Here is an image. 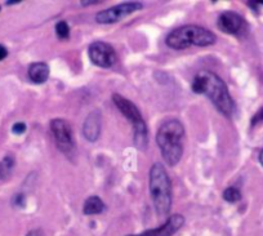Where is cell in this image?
<instances>
[{"label":"cell","mask_w":263,"mask_h":236,"mask_svg":"<svg viewBox=\"0 0 263 236\" xmlns=\"http://www.w3.org/2000/svg\"><path fill=\"white\" fill-rule=\"evenodd\" d=\"M191 91L195 94H204L208 97L211 102L225 116L231 117L236 110V105L230 94L229 88L222 79L213 71H199L192 79Z\"/></svg>","instance_id":"1"},{"label":"cell","mask_w":263,"mask_h":236,"mask_svg":"<svg viewBox=\"0 0 263 236\" xmlns=\"http://www.w3.org/2000/svg\"><path fill=\"white\" fill-rule=\"evenodd\" d=\"M183 137H185V127L178 119L167 120L157 129L155 140L163 160L167 165H177L182 159Z\"/></svg>","instance_id":"2"},{"label":"cell","mask_w":263,"mask_h":236,"mask_svg":"<svg viewBox=\"0 0 263 236\" xmlns=\"http://www.w3.org/2000/svg\"><path fill=\"white\" fill-rule=\"evenodd\" d=\"M148 190L157 216L169 214L173 204V186L163 163H153L148 172Z\"/></svg>","instance_id":"3"},{"label":"cell","mask_w":263,"mask_h":236,"mask_svg":"<svg viewBox=\"0 0 263 236\" xmlns=\"http://www.w3.org/2000/svg\"><path fill=\"white\" fill-rule=\"evenodd\" d=\"M217 41L213 31L199 25H185L173 29L165 38V44L171 49L183 50L190 47H211Z\"/></svg>","instance_id":"4"},{"label":"cell","mask_w":263,"mask_h":236,"mask_svg":"<svg viewBox=\"0 0 263 236\" xmlns=\"http://www.w3.org/2000/svg\"><path fill=\"white\" fill-rule=\"evenodd\" d=\"M113 102L120 112L125 116V119L133 127V141L137 149L146 150L148 145V129L145 119L142 116L141 111L127 97L119 93L113 94Z\"/></svg>","instance_id":"5"},{"label":"cell","mask_w":263,"mask_h":236,"mask_svg":"<svg viewBox=\"0 0 263 236\" xmlns=\"http://www.w3.org/2000/svg\"><path fill=\"white\" fill-rule=\"evenodd\" d=\"M49 129L58 150L66 156H73L75 154V140H74L73 128L69 122L56 117V119L50 120Z\"/></svg>","instance_id":"6"},{"label":"cell","mask_w":263,"mask_h":236,"mask_svg":"<svg viewBox=\"0 0 263 236\" xmlns=\"http://www.w3.org/2000/svg\"><path fill=\"white\" fill-rule=\"evenodd\" d=\"M143 8V4L138 2H127V3L118 4L110 8L99 11L95 15V22L99 25H113L124 20L128 16L133 15Z\"/></svg>","instance_id":"7"},{"label":"cell","mask_w":263,"mask_h":236,"mask_svg":"<svg viewBox=\"0 0 263 236\" xmlns=\"http://www.w3.org/2000/svg\"><path fill=\"white\" fill-rule=\"evenodd\" d=\"M88 55L90 62L101 69H111L118 61L115 49L106 41H93L88 47Z\"/></svg>","instance_id":"8"},{"label":"cell","mask_w":263,"mask_h":236,"mask_svg":"<svg viewBox=\"0 0 263 236\" xmlns=\"http://www.w3.org/2000/svg\"><path fill=\"white\" fill-rule=\"evenodd\" d=\"M217 27L225 34L240 36L246 31V22L239 13L226 11L218 17Z\"/></svg>","instance_id":"9"},{"label":"cell","mask_w":263,"mask_h":236,"mask_svg":"<svg viewBox=\"0 0 263 236\" xmlns=\"http://www.w3.org/2000/svg\"><path fill=\"white\" fill-rule=\"evenodd\" d=\"M185 224V217L179 213L172 214L168 218L165 219L163 224H160L159 227L150 228L141 233H134V235H127V236H173L178 232Z\"/></svg>","instance_id":"10"},{"label":"cell","mask_w":263,"mask_h":236,"mask_svg":"<svg viewBox=\"0 0 263 236\" xmlns=\"http://www.w3.org/2000/svg\"><path fill=\"white\" fill-rule=\"evenodd\" d=\"M102 128V115L98 110L90 111L88 116L85 117L83 124V136L85 140L90 143H94L98 141L101 136Z\"/></svg>","instance_id":"11"},{"label":"cell","mask_w":263,"mask_h":236,"mask_svg":"<svg viewBox=\"0 0 263 236\" xmlns=\"http://www.w3.org/2000/svg\"><path fill=\"white\" fill-rule=\"evenodd\" d=\"M49 65L45 62H34L29 66L27 70V76H29L30 82L34 84H44V83L49 79Z\"/></svg>","instance_id":"12"},{"label":"cell","mask_w":263,"mask_h":236,"mask_svg":"<svg viewBox=\"0 0 263 236\" xmlns=\"http://www.w3.org/2000/svg\"><path fill=\"white\" fill-rule=\"evenodd\" d=\"M106 210V204L99 196H89L83 204V213L85 216H97Z\"/></svg>","instance_id":"13"},{"label":"cell","mask_w":263,"mask_h":236,"mask_svg":"<svg viewBox=\"0 0 263 236\" xmlns=\"http://www.w3.org/2000/svg\"><path fill=\"white\" fill-rule=\"evenodd\" d=\"M15 157L11 156V155H7L3 160L0 161V181L6 180L11 174L13 168H15Z\"/></svg>","instance_id":"14"},{"label":"cell","mask_w":263,"mask_h":236,"mask_svg":"<svg viewBox=\"0 0 263 236\" xmlns=\"http://www.w3.org/2000/svg\"><path fill=\"white\" fill-rule=\"evenodd\" d=\"M222 198H223V200L227 201V203H231V204H234V203H237V201L241 200L240 190L237 189V187H235V186L227 187V189L223 191Z\"/></svg>","instance_id":"15"},{"label":"cell","mask_w":263,"mask_h":236,"mask_svg":"<svg viewBox=\"0 0 263 236\" xmlns=\"http://www.w3.org/2000/svg\"><path fill=\"white\" fill-rule=\"evenodd\" d=\"M56 30V35L58 39L65 40V39H69L70 36V26L66 21H58L55 26Z\"/></svg>","instance_id":"16"},{"label":"cell","mask_w":263,"mask_h":236,"mask_svg":"<svg viewBox=\"0 0 263 236\" xmlns=\"http://www.w3.org/2000/svg\"><path fill=\"white\" fill-rule=\"evenodd\" d=\"M12 204L17 208H23L25 204H26V196L23 195L22 193L16 194V195L12 198Z\"/></svg>","instance_id":"17"},{"label":"cell","mask_w":263,"mask_h":236,"mask_svg":"<svg viewBox=\"0 0 263 236\" xmlns=\"http://www.w3.org/2000/svg\"><path fill=\"white\" fill-rule=\"evenodd\" d=\"M26 129H27V126L23 122H17L12 126V132H13V134H16V136H21V134H23L25 132H26Z\"/></svg>","instance_id":"18"},{"label":"cell","mask_w":263,"mask_h":236,"mask_svg":"<svg viewBox=\"0 0 263 236\" xmlns=\"http://www.w3.org/2000/svg\"><path fill=\"white\" fill-rule=\"evenodd\" d=\"M263 122V107H260L259 110L255 112L254 116L252 117V127L257 126L258 123H262Z\"/></svg>","instance_id":"19"},{"label":"cell","mask_w":263,"mask_h":236,"mask_svg":"<svg viewBox=\"0 0 263 236\" xmlns=\"http://www.w3.org/2000/svg\"><path fill=\"white\" fill-rule=\"evenodd\" d=\"M26 236H44V232L40 228H35V230L29 231V232L26 233Z\"/></svg>","instance_id":"20"},{"label":"cell","mask_w":263,"mask_h":236,"mask_svg":"<svg viewBox=\"0 0 263 236\" xmlns=\"http://www.w3.org/2000/svg\"><path fill=\"white\" fill-rule=\"evenodd\" d=\"M7 55H8V49H7L4 45H2V44H0V61H3Z\"/></svg>","instance_id":"21"},{"label":"cell","mask_w":263,"mask_h":236,"mask_svg":"<svg viewBox=\"0 0 263 236\" xmlns=\"http://www.w3.org/2000/svg\"><path fill=\"white\" fill-rule=\"evenodd\" d=\"M99 2L97 0H90V2H81V6H92V4H98Z\"/></svg>","instance_id":"22"},{"label":"cell","mask_w":263,"mask_h":236,"mask_svg":"<svg viewBox=\"0 0 263 236\" xmlns=\"http://www.w3.org/2000/svg\"><path fill=\"white\" fill-rule=\"evenodd\" d=\"M20 2L18 0H9V2H7V6H13V4H18Z\"/></svg>","instance_id":"23"},{"label":"cell","mask_w":263,"mask_h":236,"mask_svg":"<svg viewBox=\"0 0 263 236\" xmlns=\"http://www.w3.org/2000/svg\"><path fill=\"white\" fill-rule=\"evenodd\" d=\"M259 163L263 165V150L260 151V154H259Z\"/></svg>","instance_id":"24"},{"label":"cell","mask_w":263,"mask_h":236,"mask_svg":"<svg viewBox=\"0 0 263 236\" xmlns=\"http://www.w3.org/2000/svg\"><path fill=\"white\" fill-rule=\"evenodd\" d=\"M262 4H263V3H262Z\"/></svg>","instance_id":"25"}]
</instances>
